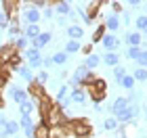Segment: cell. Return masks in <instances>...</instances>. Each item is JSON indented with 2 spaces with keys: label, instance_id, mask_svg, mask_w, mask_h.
<instances>
[{
  "label": "cell",
  "instance_id": "obj_8",
  "mask_svg": "<svg viewBox=\"0 0 147 138\" xmlns=\"http://www.w3.org/2000/svg\"><path fill=\"white\" fill-rule=\"evenodd\" d=\"M9 94H11L13 101L19 105V103H23L25 98L30 96V92H28V90H23V88H19L17 84H11V86H9Z\"/></svg>",
  "mask_w": 147,
  "mask_h": 138
},
{
  "label": "cell",
  "instance_id": "obj_19",
  "mask_svg": "<svg viewBox=\"0 0 147 138\" xmlns=\"http://www.w3.org/2000/svg\"><path fill=\"white\" fill-rule=\"evenodd\" d=\"M99 63H101V55H97V52H92V55H88L86 57V61L82 63L88 71H92V69H97L99 67Z\"/></svg>",
  "mask_w": 147,
  "mask_h": 138
},
{
  "label": "cell",
  "instance_id": "obj_37",
  "mask_svg": "<svg viewBox=\"0 0 147 138\" xmlns=\"http://www.w3.org/2000/svg\"><path fill=\"white\" fill-rule=\"evenodd\" d=\"M103 98H105V92H95V90L90 92V101H92V105H101Z\"/></svg>",
  "mask_w": 147,
  "mask_h": 138
},
{
  "label": "cell",
  "instance_id": "obj_40",
  "mask_svg": "<svg viewBox=\"0 0 147 138\" xmlns=\"http://www.w3.org/2000/svg\"><path fill=\"white\" fill-rule=\"evenodd\" d=\"M4 27H9V21H6V17L2 13V6H0V29H4Z\"/></svg>",
  "mask_w": 147,
  "mask_h": 138
},
{
  "label": "cell",
  "instance_id": "obj_11",
  "mask_svg": "<svg viewBox=\"0 0 147 138\" xmlns=\"http://www.w3.org/2000/svg\"><path fill=\"white\" fill-rule=\"evenodd\" d=\"M15 52L17 50H15V46H13V44H4L2 48H0V65H4V67H6V65L11 63V59H13Z\"/></svg>",
  "mask_w": 147,
  "mask_h": 138
},
{
  "label": "cell",
  "instance_id": "obj_21",
  "mask_svg": "<svg viewBox=\"0 0 147 138\" xmlns=\"http://www.w3.org/2000/svg\"><path fill=\"white\" fill-rule=\"evenodd\" d=\"M49 80H51V73H49L46 69H40L38 73L34 75V84H38V86H46Z\"/></svg>",
  "mask_w": 147,
  "mask_h": 138
},
{
  "label": "cell",
  "instance_id": "obj_33",
  "mask_svg": "<svg viewBox=\"0 0 147 138\" xmlns=\"http://www.w3.org/2000/svg\"><path fill=\"white\" fill-rule=\"evenodd\" d=\"M90 88L95 90V92H105V90H107V82L101 80V77H97V80L92 82V86H90Z\"/></svg>",
  "mask_w": 147,
  "mask_h": 138
},
{
  "label": "cell",
  "instance_id": "obj_26",
  "mask_svg": "<svg viewBox=\"0 0 147 138\" xmlns=\"http://www.w3.org/2000/svg\"><path fill=\"white\" fill-rule=\"evenodd\" d=\"M118 128H120V121L116 117H107L103 121V130H107V132H118Z\"/></svg>",
  "mask_w": 147,
  "mask_h": 138
},
{
  "label": "cell",
  "instance_id": "obj_48",
  "mask_svg": "<svg viewBox=\"0 0 147 138\" xmlns=\"http://www.w3.org/2000/svg\"><path fill=\"white\" fill-rule=\"evenodd\" d=\"M145 119H147V109H145Z\"/></svg>",
  "mask_w": 147,
  "mask_h": 138
},
{
  "label": "cell",
  "instance_id": "obj_18",
  "mask_svg": "<svg viewBox=\"0 0 147 138\" xmlns=\"http://www.w3.org/2000/svg\"><path fill=\"white\" fill-rule=\"evenodd\" d=\"M17 73L21 75V80H25L28 84H34V75H36V73L28 67V65H19V67H17Z\"/></svg>",
  "mask_w": 147,
  "mask_h": 138
},
{
  "label": "cell",
  "instance_id": "obj_15",
  "mask_svg": "<svg viewBox=\"0 0 147 138\" xmlns=\"http://www.w3.org/2000/svg\"><path fill=\"white\" fill-rule=\"evenodd\" d=\"M40 31H42V29H40V25H25V27L21 29V34L32 42V40H36V38L40 36Z\"/></svg>",
  "mask_w": 147,
  "mask_h": 138
},
{
  "label": "cell",
  "instance_id": "obj_20",
  "mask_svg": "<svg viewBox=\"0 0 147 138\" xmlns=\"http://www.w3.org/2000/svg\"><path fill=\"white\" fill-rule=\"evenodd\" d=\"M101 4H103V2H90V4H88V11H84V13H86V19H88V23H92V21L97 19Z\"/></svg>",
  "mask_w": 147,
  "mask_h": 138
},
{
  "label": "cell",
  "instance_id": "obj_25",
  "mask_svg": "<svg viewBox=\"0 0 147 138\" xmlns=\"http://www.w3.org/2000/svg\"><path fill=\"white\" fill-rule=\"evenodd\" d=\"M80 50H82V44H80V42H76V40H67V42H65L63 52H67V55H76V52H80Z\"/></svg>",
  "mask_w": 147,
  "mask_h": 138
},
{
  "label": "cell",
  "instance_id": "obj_30",
  "mask_svg": "<svg viewBox=\"0 0 147 138\" xmlns=\"http://www.w3.org/2000/svg\"><path fill=\"white\" fill-rule=\"evenodd\" d=\"M135 84H137V82H135V77H132L130 73H126V75L122 77V82H120V86H122L124 90H128V92H130L132 88H135Z\"/></svg>",
  "mask_w": 147,
  "mask_h": 138
},
{
  "label": "cell",
  "instance_id": "obj_49",
  "mask_svg": "<svg viewBox=\"0 0 147 138\" xmlns=\"http://www.w3.org/2000/svg\"><path fill=\"white\" fill-rule=\"evenodd\" d=\"M145 11H147V2H145Z\"/></svg>",
  "mask_w": 147,
  "mask_h": 138
},
{
  "label": "cell",
  "instance_id": "obj_29",
  "mask_svg": "<svg viewBox=\"0 0 147 138\" xmlns=\"http://www.w3.org/2000/svg\"><path fill=\"white\" fill-rule=\"evenodd\" d=\"M11 44L15 46V50H28V44H30V40H28V38H25V36L21 34V36L17 38V40H13Z\"/></svg>",
  "mask_w": 147,
  "mask_h": 138
},
{
  "label": "cell",
  "instance_id": "obj_27",
  "mask_svg": "<svg viewBox=\"0 0 147 138\" xmlns=\"http://www.w3.org/2000/svg\"><path fill=\"white\" fill-rule=\"evenodd\" d=\"M69 90H71V88H69V86H65V84H63V86H61V88H57V94H55V101H57L59 105H61V103L65 101V98H67V96H69Z\"/></svg>",
  "mask_w": 147,
  "mask_h": 138
},
{
  "label": "cell",
  "instance_id": "obj_4",
  "mask_svg": "<svg viewBox=\"0 0 147 138\" xmlns=\"http://www.w3.org/2000/svg\"><path fill=\"white\" fill-rule=\"evenodd\" d=\"M71 132H74L76 138H88L92 128H90V123L86 119H80V121H71Z\"/></svg>",
  "mask_w": 147,
  "mask_h": 138
},
{
  "label": "cell",
  "instance_id": "obj_22",
  "mask_svg": "<svg viewBox=\"0 0 147 138\" xmlns=\"http://www.w3.org/2000/svg\"><path fill=\"white\" fill-rule=\"evenodd\" d=\"M51 59H53V65H59V67H63V65L69 61V55H67V52H63V50H59V52H55Z\"/></svg>",
  "mask_w": 147,
  "mask_h": 138
},
{
  "label": "cell",
  "instance_id": "obj_24",
  "mask_svg": "<svg viewBox=\"0 0 147 138\" xmlns=\"http://www.w3.org/2000/svg\"><path fill=\"white\" fill-rule=\"evenodd\" d=\"M51 136V128L44 126V123H36L34 128V138H49Z\"/></svg>",
  "mask_w": 147,
  "mask_h": 138
},
{
  "label": "cell",
  "instance_id": "obj_13",
  "mask_svg": "<svg viewBox=\"0 0 147 138\" xmlns=\"http://www.w3.org/2000/svg\"><path fill=\"white\" fill-rule=\"evenodd\" d=\"M67 36H69V40L80 42V40L84 38V27H82V25H78V23L67 25Z\"/></svg>",
  "mask_w": 147,
  "mask_h": 138
},
{
  "label": "cell",
  "instance_id": "obj_38",
  "mask_svg": "<svg viewBox=\"0 0 147 138\" xmlns=\"http://www.w3.org/2000/svg\"><path fill=\"white\" fill-rule=\"evenodd\" d=\"M6 121H9V119H6L4 115H0V138L9 136V132H6Z\"/></svg>",
  "mask_w": 147,
  "mask_h": 138
},
{
  "label": "cell",
  "instance_id": "obj_14",
  "mask_svg": "<svg viewBox=\"0 0 147 138\" xmlns=\"http://www.w3.org/2000/svg\"><path fill=\"white\" fill-rule=\"evenodd\" d=\"M53 11H55L59 17H65V15H69V13H71V4L65 2V0H59V2H55Z\"/></svg>",
  "mask_w": 147,
  "mask_h": 138
},
{
  "label": "cell",
  "instance_id": "obj_6",
  "mask_svg": "<svg viewBox=\"0 0 147 138\" xmlns=\"http://www.w3.org/2000/svg\"><path fill=\"white\" fill-rule=\"evenodd\" d=\"M120 17L118 15H113V13H109L107 17L103 19V27H105V31H107V34H116V31L120 29Z\"/></svg>",
  "mask_w": 147,
  "mask_h": 138
},
{
  "label": "cell",
  "instance_id": "obj_16",
  "mask_svg": "<svg viewBox=\"0 0 147 138\" xmlns=\"http://www.w3.org/2000/svg\"><path fill=\"white\" fill-rule=\"evenodd\" d=\"M126 44L141 48V46H143V36L139 34V31H128V34H126Z\"/></svg>",
  "mask_w": 147,
  "mask_h": 138
},
{
  "label": "cell",
  "instance_id": "obj_1",
  "mask_svg": "<svg viewBox=\"0 0 147 138\" xmlns=\"http://www.w3.org/2000/svg\"><path fill=\"white\" fill-rule=\"evenodd\" d=\"M21 19L25 21V25H38V21L42 19V13H40L38 9H34L32 4H23Z\"/></svg>",
  "mask_w": 147,
  "mask_h": 138
},
{
  "label": "cell",
  "instance_id": "obj_45",
  "mask_svg": "<svg viewBox=\"0 0 147 138\" xmlns=\"http://www.w3.org/2000/svg\"><path fill=\"white\" fill-rule=\"evenodd\" d=\"M82 52H84L86 57H88V55H92V44H86V46H82Z\"/></svg>",
  "mask_w": 147,
  "mask_h": 138
},
{
  "label": "cell",
  "instance_id": "obj_35",
  "mask_svg": "<svg viewBox=\"0 0 147 138\" xmlns=\"http://www.w3.org/2000/svg\"><path fill=\"white\" fill-rule=\"evenodd\" d=\"M126 75V69L122 67V65H118V67H113V80H116L118 84L122 82V77Z\"/></svg>",
  "mask_w": 147,
  "mask_h": 138
},
{
  "label": "cell",
  "instance_id": "obj_44",
  "mask_svg": "<svg viewBox=\"0 0 147 138\" xmlns=\"http://www.w3.org/2000/svg\"><path fill=\"white\" fill-rule=\"evenodd\" d=\"M141 4H143L141 0H128V6H130V9H139Z\"/></svg>",
  "mask_w": 147,
  "mask_h": 138
},
{
  "label": "cell",
  "instance_id": "obj_17",
  "mask_svg": "<svg viewBox=\"0 0 147 138\" xmlns=\"http://www.w3.org/2000/svg\"><path fill=\"white\" fill-rule=\"evenodd\" d=\"M101 63H105L107 67H118L120 65V55L118 52H105L101 57Z\"/></svg>",
  "mask_w": 147,
  "mask_h": 138
},
{
  "label": "cell",
  "instance_id": "obj_10",
  "mask_svg": "<svg viewBox=\"0 0 147 138\" xmlns=\"http://www.w3.org/2000/svg\"><path fill=\"white\" fill-rule=\"evenodd\" d=\"M128 101H126V96H118L116 98V101H113V105H111V107H109V113H111V117H118L120 113H122V111L126 109V107H128Z\"/></svg>",
  "mask_w": 147,
  "mask_h": 138
},
{
  "label": "cell",
  "instance_id": "obj_32",
  "mask_svg": "<svg viewBox=\"0 0 147 138\" xmlns=\"http://www.w3.org/2000/svg\"><path fill=\"white\" fill-rule=\"evenodd\" d=\"M132 77H135V82H147V69L137 67L135 71H132Z\"/></svg>",
  "mask_w": 147,
  "mask_h": 138
},
{
  "label": "cell",
  "instance_id": "obj_2",
  "mask_svg": "<svg viewBox=\"0 0 147 138\" xmlns=\"http://www.w3.org/2000/svg\"><path fill=\"white\" fill-rule=\"evenodd\" d=\"M139 113H141L139 105H135V103H132V105H128V107H126V109L122 111V113H120V115L116 117V119H118L120 123H132V121H135L137 117H139Z\"/></svg>",
  "mask_w": 147,
  "mask_h": 138
},
{
  "label": "cell",
  "instance_id": "obj_39",
  "mask_svg": "<svg viewBox=\"0 0 147 138\" xmlns=\"http://www.w3.org/2000/svg\"><path fill=\"white\" fill-rule=\"evenodd\" d=\"M137 65L143 67V69H147V55H145V52H141V55L137 57Z\"/></svg>",
  "mask_w": 147,
  "mask_h": 138
},
{
  "label": "cell",
  "instance_id": "obj_31",
  "mask_svg": "<svg viewBox=\"0 0 147 138\" xmlns=\"http://www.w3.org/2000/svg\"><path fill=\"white\" fill-rule=\"evenodd\" d=\"M135 25H137L135 31H139V34H141V31H145V34H147V15H139L137 21H135Z\"/></svg>",
  "mask_w": 147,
  "mask_h": 138
},
{
  "label": "cell",
  "instance_id": "obj_5",
  "mask_svg": "<svg viewBox=\"0 0 147 138\" xmlns=\"http://www.w3.org/2000/svg\"><path fill=\"white\" fill-rule=\"evenodd\" d=\"M19 128L23 130L25 138H34V128H36V123H34V119H32V115H21V119H19Z\"/></svg>",
  "mask_w": 147,
  "mask_h": 138
},
{
  "label": "cell",
  "instance_id": "obj_46",
  "mask_svg": "<svg viewBox=\"0 0 147 138\" xmlns=\"http://www.w3.org/2000/svg\"><path fill=\"white\" fill-rule=\"evenodd\" d=\"M141 48H143V52H145V55H147V44H143V46H141Z\"/></svg>",
  "mask_w": 147,
  "mask_h": 138
},
{
  "label": "cell",
  "instance_id": "obj_28",
  "mask_svg": "<svg viewBox=\"0 0 147 138\" xmlns=\"http://www.w3.org/2000/svg\"><path fill=\"white\" fill-rule=\"evenodd\" d=\"M105 34H107V31H105V27H103V23H99L97 27H95V34H92V40H90V44H97V42H101Z\"/></svg>",
  "mask_w": 147,
  "mask_h": 138
},
{
  "label": "cell",
  "instance_id": "obj_47",
  "mask_svg": "<svg viewBox=\"0 0 147 138\" xmlns=\"http://www.w3.org/2000/svg\"><path fill=\"white\" fill-rule=\"evenodd\" d=\"M2 105H4V101H2V96H0V107H2Z\"/></svg>",
  "mask_w": 147,
  "mask_h": 138
},
{
  "label": "cell",
  "instance_id": "obj_43",
  "mask_svg": "<svg viewBox=\"0 0 147 138\" xmlns=\"http://www.w3.org/2000/svg\"><path fill=\"white\" fill-rule=\"evenodd\" d=\"M49 67H53V59L51 57H44L42 59V69H49Z\"/></svg>",
  "mask_w": 147,
  "mask_h": 138
},
{
  "label": "cell",
  "instance_id": "obj_36",
  "mask_svg": "<svg viewBox=\"0 0 147 138\" xmlns=\"http://www.w3.org/2000/svg\"><path fill=\"white\" fill-rule=\"evenodd\" d=\"M141 52H143V48H137V46H128V48H126V57H128V59H135V61H137V57L141 55Z\"/></svg>",
  "mask_w": 147,
  "mask_h": 138
},
{
  "label": "cell",
  "instance_id": "obj_23",
  "mask_svg": "<svg viewBox=\"0 0 147 138\" xmlns=\"http://www.w3.org/2000/svg\"><path fill=\"white\" fill-rule=\"evenodd\" d=\"M19 111H21V115H32L36 111V107H34V103L30 101V96L25 98L23 103H19Z\"/></svg>",
  "mask_w": 147,
  "mask_h": 138
},
{
  "label": "cell",
  "instance_id": "obj_42",
  "mask_svg": "<svg viewBox=\"0 0 147 138\" xmlns=\"http://www.w3.org/2000/svg\"><path fill=\"white\" fill-rule=\"evenodd\" d=\"M53 15H55V11H53V6H46V9L42 11V17H46V19H51Z\"/></svg>",
  "mask_w": 147,
  "mask_h": 138
},
{
  "label": "cell",
  "instance_id": "obj_9",
  "mask_svg": "<svg viewBox=\"0 0 147 138\" xmlns=\"http://www.w3.org/2000/svg\"><path fill=\"white\" fill-rule=\"evenodd\" d=\"M86 98H88V94H86L84 88H71L69 90V101H71V105H84Z\"/></svg>",
  "mask_w": 147,
  "mask_h": 138
},
{
  "label": "cell",
  "instance_id": "obj_12",
  "mask_svg": "<svg viewBox=\"0 0 147 138\" xmlns=\"http://www.w3.org/2000/svg\"><path fill=\"white\" fill-rule=\"evenodd\" d=\"M53 40V34L51 31H40V36L36 38V40H32V48H38V50H42L46 44H49Z\"/></svg>",
  "mask_w": 147,
  "mask_h": 138
},
{
  "label": "cell",
  "instance_id": "obj_7",
  "mask_svg": "<svg viewBox=\"0 0 147 138\" xmlns=\"http://www.w3.org/2000/svg\"><path fill=\"white\" fill-rule=\"evenodd\" d=\"M120 38L116 36V34H105L103 36V40H101V44H103V48L107 50V52H116L118 50V46H120Z\"/></svg>",
  "mask_w": 147,
  "mask_h": 138
},
{
  "label": "cell",
  "instance_id": "obj_3",
  "mask_svg": "<svg viewBox=\"0 0 147 138\" xmlns=\"http://www.w3.org/2000/svg\"><path fill=\"white\" fill-rule=\"evenodd\" d=\"M25 59H28V67L34 71V69H42V55H40L38 48H28L25 50Z\"/></svg>",
  "mask_w": 147,
  "mask_h": 138
},
{
  "label": "cell",
  "instance_id": "obj_41",
  "mask_svg": "<svg viewBox=\"0 0 147 138\" xmlns=\"http://www.w3.org/2000/svg\"><path fill=\"white\" fill-rule=\"evenodd\" d=\"M111 11H113V15H118V13L122 11V2H116V0H113L111 2Z\"/></svg>",
  "mask_w": 147,
  "mask_h": 138
},
{
  "label": "cell",
  "instance_id": "obj_34",
  "mask_svg": "<svg viewBox=\"0 0 147 138\" xmlns=\"http://www.w3.org/2000/svg\"><path fill=\"white\" fill-rule=\"evenodd\" d=\"M19 130H21V128H19V121H13V119L6 121V132H9V136H15Z\"/></svg>",
  "mask_w": 147,
  "mask_h": 138
}]
</instances>
